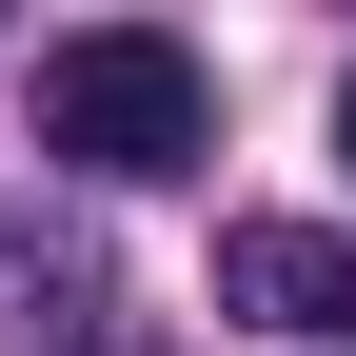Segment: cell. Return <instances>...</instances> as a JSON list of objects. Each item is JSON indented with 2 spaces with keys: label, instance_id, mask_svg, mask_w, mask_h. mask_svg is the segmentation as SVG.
I'll list each match as a JSON object with an SVG mask.
<instances>
[{
  "label": "cell",
  "instance_id": "6da1fadb",
  "mask_svg": "<svg viewBox=\"0 0 356 356\" xmlns=\"http://www.w3.org/2000/svg\"><path fill=\"white\" fill-rule=\"evenodd\" d=\"M40 159H79V178H198V159H218V79H198V40H159V20H79L60 60H40Z\"/></svg>",
  "mask_w": 356,
  "mask_h": 356
},
{
  "label": "cell",
  "instance_id": "7a4b0ae2",
  "mask_svg": "<svg viewBox=\"0 0 356 356\" xmlns=\"http://www.w3.org/2000/svg\"><path fill=\"white\" fill-rule=\"evenodd\" d=\"M218 317L356 356V238H337V218H218Z\"/></svg>",
  "mask_w": 356,
  "mask_h": 356
},
{
  "label": "cell",
  "instance_id": "3957f363",
  "mask_svg": "<svg viewBox=\"0 0 356 356\" xmlns=\"http://www.w3.org/2000/svg\"><path fill=\"white\" fill-rule=\"evenodd\" d=\"M337 159H356V79H337Z\"/></svg>",
  "mask_w": 356,
  "mask_h": 356
}]
</instances>
